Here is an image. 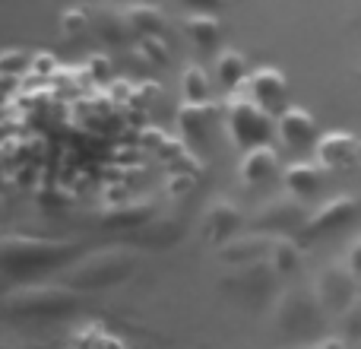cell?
Wrapping results in <instances>:
<instances>
[{
    "label": "cell",
    "instance_id": "6da1fadb",
    "mask_svg": "<svg viewBox=\"0 0 361 349\" xmlns=\"http://www.w3.org/2000/svg\"><path fill=\"white\" fill-rule=\"evenodd\" d=\"M82 244L73 238H44V235H25V232H6L0 238V267L10 276H25L44 267L76 257Z\"/></svg>",
    "mask_w": 361,
    "mask_h": 349
},
{
    "label": "cell",
    "instance_id": "7a4b0ae2",
    "mask_svg": "<svg viewBox=\"0 0 361 349\" xmlns=\"http://www.w3.org/2000/svg\"><path fill=\"white\" fill-rule=\"evenodd\" d=\"M137 251L124 248V244H111V248H102L86 254L82 261H76L73 267L63 270L61 283L80 289V292H89V289H108L124 283L127 276L137 270Z\"/></svg>",
    "mask_w": 361,
    "mask_h": 349
},
{
    "label": "cell",
    "instance_id": "3957f363",
    "mask_svg": "<svg viewBox=\"0 0 361 349\" xmlns=\"http://www.w3.org/2000/svg\"><path fill=\"white\" fill-rule=\"evenodd\" d=\"M82 305V292L67 283H29L4 295L6 318H61Z\"/></svg>",
    "mask_w": 361,
    "mask_h": 349
},
{
    "label": "cell",
    "instance_id": "277c9868",
    "mask_svg": "<svg viewBox=\"0 0 361 349\" xmlns=\"http://www.w3.org/2000/svg\"><path fill=\"white\" fill-rule=\"evenodd\" d=\"M324 321V308H320L317 295L305 292L301 286H286L273 302V327L282 340H305L314 333Z\"/></svg>",
    "mask_w": 361,
    "mask_h": 349
},
{
    "label": "cell",
    "instance_id": "5b68a950",
    "mask_svg": "<svg viewBox=\"0 0 361 349\" xmlns=\"http://www.w3.org/2000/svg\"><path fill=\"white\" fill-rule=\"evenodd\" d=\"M225 131H228L231 143L238 150H250V146L269 143V134L276 131V118L263 112L254 99H231L225 105Z\"/></svg>",
    "mask_w": 361,
    "mask_h": 349
},
{
    "label": "cell",
    "instance_id": "8992f818",
    "mask_svg": "<svg viewBox=\"0 0 361 349\" xmlns=\"http://www.w3.org/2000/svg\"><path fill=\"white\" fill-rule=\"evenodd\" d=\"M279 280H282V273L276 270V264L269 261V257H263V261L231 267L228 273L222 276V292L238 295V299H247V302H260V299H267V295L276 292Z\"/></svg>",
    "mask_w": 361,
    "mask_h": 349
},
{
    "label": "cell",
    "instance_id": "52a82bcc",
    "mask_svg": "<svg viewBox=\"0 0 361 349\" xmlns=\"http://www.w3.org/2000/svg\"><path fill=\"white\" fill-rule=\"evenodd\" d=\"M355 276L358 273L345 261L343 264L339 261L326 264V267L317 273V280H314V295H317L320 308H324V312H333L339 318V314L358 299V280Z\"/></svg>",
    "mask_w": 361,
    "mask_h": 349
},
{
    "label": "cell",
    "instance_id": "ba28073f",
    "mask_svg": "<svg viewBox=\"0 0 361 349\" xmlns=\"http://www.w3.org/2000/svg\"><path fill=\"white\" fill-rule=\"evenodd\" d=\"M361 213V200L352 197V194H336V197L324 200L320 206H314L307 213L305 225H301V235L305 238H320V235H330V232H339L352 223Z\"/></svg>",
    "mask_w": 361,
    "mask_h": 349
},
{
    "label": "cell",
    "instance_id": "9c48e42d",
    "mask_svg": "<svg viewBox=\"0 0 361 349\" xmlns=\"http://www.w3.org/2000/svg\"><path fill=\"white\" fill-rule=\"evenodd\" d=\"M307 219L305 213V200L295 197V194H282V197H269L260 210L250 216V225L260 232H273V235H282V232L301 229Z\"/></svg>",
    "mask_w": 361,
    "mask_h": 349
},
{
    "label": "cell",
    "instance_id": "30bf717a",
    "mask_svg": "<svg viewBox=\"0 0 361 349\" xmlns=\"http://www.w3.org/2000/svg\"><path fill=\"white\" fill-rule=\"evenodd\" d=\"M247 95L263 112L279 118L288 108V76L282 73L279 67H257L254 73L247 76Z\"/></svg>",
    "mask_w": 361,
    "mask_h": 349
},
{
    "label": "cell",
    "instance_id": "8fae6325",
    "mask_svg": "<svg viewBox=\"0 0 361 349\" xmlns=\"http://www.w3.org/2000/svg\"><path fill=\"white\" fill-rule=\"evenodd\" d=\"M244 225V210L228 197H212L203 210V232L209 242L222 244L228 238H235Z\"/></svg>",
    "mask_w": 361,
    "mask_h": 349
},
{
    "label": "cell",
    "instance_id": "7c38bea8",
    "mask_svg": "<svg viewBox=\"0 0 361 349\" xmlns=\"http://www.w3.org/2000/svg\"><path fill=\"white\" fill-rule=\"evenodd\" d=\"M269 248H273V232H238L235 238L219 244V261L228 264V267H238V264H254L269 257Z\"/></svg>",
    "mask_w": 361,
    "mask_h": 349
},
{
    "label": "cell",
    "instance_id": "4fadbf2b",
    "mask_svg": "<svg viewBox=\"0 0 361 349\" xmlns=\"http://www.w3.org/2000/svg\"><path fill=\"white\" fill-rule=\"evenodd\" d=\"M152 219H156V203L152 200H124V203H111L102 213H95V223L102 229L114 232H140Z\"/></svg>",
    "mask_w": 361,
    "mask_h": 349
},
{
    "label": "cell",
    "instance_id": "5bb4252c",
    "mask_svg": "<svg viewBox=\"0 0 361 349\" xmlns=\"http://www.w3.org/2000/svg\"><path fill=\"white\" fill-rule=\"evenodd\" d=\"M361 156V137L352 131H330L317 140V162L330 172L349 169Z\"/></svg>",
    "mask_w": 361,
    "mask_h": 349
},
{
    "label": "cell",
    "instance_id": "9a60e30c",
    "mask_svg": "<svg viewBox=\"0 0 361 349\" xmlns=\"http://www.w3.org/2000/svg\"><path fill=\"white\" fill-rule=\"evenodd\" d=\"M276 134L282 137V143L292 146V150H301V146H311L317 143V121L307 108L298 105H288L286 112L276 118Z\"/></svg>",
    "mask_w": 361,
    "mask_h": 349
},
{
    "label": "cell",
    "instance_id": "2e32d148",
    "mask_svg": "<svg viewBox=\"0 0 361 349\" xmlns=\"http://www.w3.org/2000/svg\"><path fill=\"white\" fill-rule=\"evenodd\" d=\"M238 174H241V181H247V184H263V181L276 178V174H279V153H276V146L260 143V146L244 150Z\"/></svg>",
    "mask_w": 361,
    "mask_h": 349
},
{
    "label": "cell",
    "instance_id": "e0dca14e",
    "mask_svg": "<svg viewBox=\"0 0 361 349\" xmlns=\"http://www.w3.org/2000/svg\"><path fill=\"white\" fill-rule=\"evenodd\" d=\"M212 118H216V105H212L209 99L206 102H187L180 99L178 105V131L184 140H190V143H197V140L206 137V131H209Z\"/></svg>",
    "mask_w": 361,
    "mask_h": 349
},
{
    "label": "cell",
    "instance_id": "ac0fdd59",
    "mask_svg": "<svg viewBox=\"0 0 361 349\" xmlns=\"http://www.w3.org/2000/svg\"><path fill=\"white\" fill-rule=\"evenodd\" d=\"M92 32L108 45H124L133 38L124 6H95L92 10Z\"/></svg>",
    "mask_w": 361,
    "mask_h": 349
},
{
    "label": "cell",
    "instance_id": "d6986e66",
    "mask_svg": "<svg viewBox=\"0 0 361 349\" xmlns=\"http://www.w3.org/2000/svg\"><path fill=\"white\" fill-rule=\"evenodd\" d=\"M124 13H127V23H130V32L137 38L162 35L165 13H162V6L159 4H152V0H127Z\"/></svg>",
    "mask_w": 361,
    "mask_h": 349
},
{
    "label": "cell",
    "instance_id": "ffe728a7",
    "mask_svg": "<svg viewBox=\"0 0 361 349\" xmlns=\"http://www.w3.org/2000/svg\"><path fill=\"white\" fill-rule=\"evenodd\" d=\"M324 165L320 162H292L286 172H282V181H286V191L295 194V197H311L320 184H324Z\"/></svg>",
    "mask_w": 361,
    "mask_h": 349
},
{
    "label": "cell",
    "instance_id": "44dd1931",
    "mask_svg": "<svg viewBox=\"0 0 361 349\" xmlns=\"http://www.w3.org/2000/svg\"><path fill=\"white\" fill-rule=\"evenodd\" d=\"M184 32L200 48H216L219 38H222V19H219L216 13H187Z\"/></svg>",
    "mask_w": 361,
    "mask_h": 349
},
{
    "label": "cell",
    "instance_id": "7402d4cb",
    "mask_svg": "<svg viewBox=\"0 0 361 349\" xmlns=\"http://www.w3.org/2000/svg\"><path fill=\"white\" fill-rule=\"evenodd\" d=\"M250 76V67H247V57L241 54L238 48H225L222 54H219V61H216V80L222 83L225 89H238L244 80Z\"/></svg>",
    "mask_w": 361,
    "mask_h": 349
},
{
    "label": "cell",
    "instance_id": "603a6c76",
    "mask_svg": "<svg viewBox=\"0 0 361 349\" xmlns=\"http://www.w3.org/2000/svg\"><path fill=\"white\" fill-rule=\"evenodd\" d=\"M137 242L146 248H169V244L180 242V223L178 219H152L137 232Z\"/></svg>",
    "mask_w": 361,
    "mask_h": 349
},
{
    "label": "cell",
    "instance_id": "cb8c5ba5",
    "mask_svg": "<svg viewBox=\"0 0 361 349\" xmlns=\"http://www.w3.org/2000/svg\"><path fill=\"white\" fill-rule=\"evenodd\" d=\"M269 261L276 264V270H279L282 276L286 273H295L301 264V244L295 242L292 235H273V248H269Z\"/></svg>",
    "mask_w": 361,
    "mask_h": 349
},
{
    "label": "cell",
    "instance_id": "d4e9b609",
    "mask_svg": "<svg viewBox=\"0 0 361 349\" xmlns=\"http://www.w3.org/2000/svg\"><path fill=\"white\" fill-rule=\"evenodd\" d=\"M180 99L187 102H206L209 99V76L200 64H187L180 73Z\"/></svg>",
    "mask_w": 361,
    "mask_h": 349
},
{
    "label": "cell",
    "instance_id": "484cf974",
    "mask_svg": "<svg viewBox=\"0 0 361 349\" xmlns=\"http://www.w3.org/2000/svg\"><path fill=\"white\" fill-rule=\"evenodd\" d=\"M89 29H92V10H86V6H70V10L61 13V35L67 38V42L82 38Z\"/></svg>",
    "mask_w": 361,
    "mask_h": 349
},
{
    "label": "cell",
    "instance_id": "4316f807",
    "mask_svg": "<svg viewBox=\"0 0 361 349\" xmlns=\"http://www.w3.org/2000/svg\"><path fill=\"white\" fill-rule=\"evenodd\" d=\"M137 51L146 57V61H152V64H159V67H165V64L171 61L169 57V45L162 42L159 35H149V38H140L137 42Z\"/></svg>",
    "mask_w": 361,
    "mask_h": 349
},
{
    "label": "cell",
    "instance_id": "83f0119b",
    "mask_svg": "<svg viewBox=\"0 0 361 349\" xmlns=\"http://www.w3.org/2000/svg\"><path fill=\"white\" fill-rule=\"evenodd\" d=\"M339 327H343L345 340H361V295L339 314Z\"/></svg>",
    "mask_w": 361,
    "mask_h": 349
},
{
    "label": "cell",
    "instance_id": "f1b7e54d",
    "mask_svg": "<svg viewBox=\"0 0 361 349\" xmlns=\"http://www.w3.org/2000/svg\"><path fill=\"white\" fill-rule=\"evenodd\" d=\"M190 13H216L222 6V0H180Z\"/></svg>",
    "mask_w": 361,
    "mask_h": 349
},
{
    "label": "cell",
    "instance_id": "f546056e",
    "mask_svg": "<svg viewBox=\"0 0 361 349\" xmlns=\"http://www.w3.org/2000/svg\"><path fill=\"white\" fill-rule=\"evenodd\" d=\"M345 264H349V267L361 276V238H355V242L349 244V254H345Z\"/></svg>",
    "mask_w": 361,
    "mask_h": 349
},
{
    "label": "cell",
    "instance_id": "4dcf8cb0",
    "mask_svg": "<svg viewBox=\"0 0 361 349\" xmlns=\"http://www.w3.org/2000/svg\"><path fill=\"white\" fill-rule=\"evenodd\" d=\"M307 349H345V343L333 337V340H317V343H311Z\"/></svg>",
    "mask_w": 361,
    "mask_h": 349
},
{
    "label": "cell",
    "instance_id": "1f68e13d",
    "mask_svg": "<svg viewBox=\"0 0 361 349\" xmlns=\"http://www.w3.org/2000/svg\"><path fill=\"white\" fill-rule=\"evenodd\" d=\"M92 70H95V73H108V61H99V57H95V61H92Z\"/></svg>",
    "mask_w": 361,
    "mask_h": 349
},
{
    "label": "cell",
    "instance_id": "d6a6232c",
    "mask_svg": "<svg viewBox=\"0 0 361 349\" xmlns=\"http://www.w3.org/2000/svg\"><path fill=\"white\" fill-rule=\"evenodd\" d=\"M358 295H361V280H358Z\"/></svg>",
    "mask_w": 361,
    "mask_h": 349
},
{
    "label": "cell",
    "instance_id": "836d02e7",
    "mask_svg": "<svg viewBox=\"0 0 361 349\" xmlns=\"http://www.w3.org/2000/svg\"><path fill=\"white\" fill-rule=\"evenodd\" d=\"M358 349H361V340H358Z\"/></svg>",
    "mask_w": 361,
    "mask_h": 349
}]
</instances>
